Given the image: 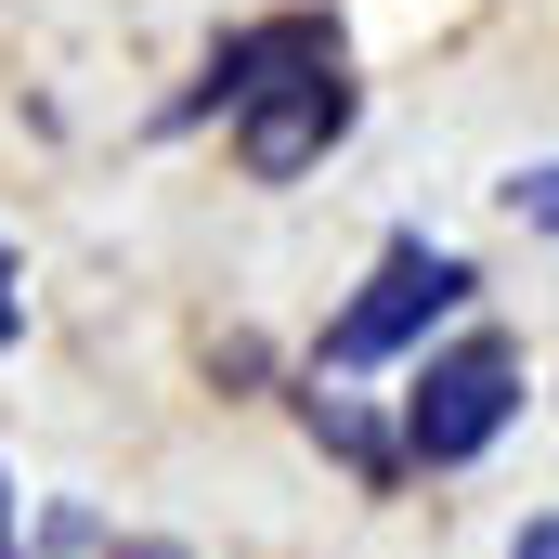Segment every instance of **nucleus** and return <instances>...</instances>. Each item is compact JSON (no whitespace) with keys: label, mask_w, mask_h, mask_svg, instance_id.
Masks as SVG:
<instances>
[{"label":"nucleus","mask_w":559,"mask_h":559,"mask_svg":"<svg viewBox=\"0 0 559 559\" xmlns=\"http://www.w3.org/2000/svg\"><path fill=\"white\" fill-rule=\"evenodd\" d=\"M468 299V261L455 248H429V235H391L378 248V274H365V299L312 338V378H365V365H404L429 325Z\"/></svg>","instance_id":"f257e3e1"},{"label":"nucleus","mask_w":559,"mask_h":559,"mask_svg":"<svg viewBox=\"0 0 559 559\" xmlns=\"http://www.w3.org/2000/svg\"><path fill=\"white\" fill-rule=\"evenodd\" d=\"M508 417H521V365H508V338H455V352H429L417 391H404V455L468 468Z\"/></svg>","instance_id":"f03ea898"},{"label":"nucleus","mask_w":559,"mask_h":559,"mask_svg":"<svg viewBox=\"0 0 559 559\" xmlns=\"http://www.w3.org/2000/svg\"><path fill=\"white\" fill-rule=\"evenodd\" d=\"M312 66H338V26H325V13H261V26H235V39L195 66V92H169V105H156V131H209V118H248L261 92L312 79Z\"/></svg>","instance_id":"7ed1b4c3"},{"label":"nucleus","mask_w":559,"mask_h":559,"mask_svg":"<svg viewBox=\"0 0 559 559\" xmlns=\"http://www.w3.org/2000/svg\"><path fill=\"white\" fill-rule=\"evenodd\" d=\"M338 131H352V79L312 66V79H286V92H261V105L235 118V169H248V182H299Z\"/></svg>","instance_id":"20e7f679"},{"label":"nucleus","mask_w":559,"mask_h":559,"mask_svg":"<svg viewBox=\"0 0 559 559\" xmlns=\"http://www.w3.org/2000/svg\"><path fill=\"white\" fill-rule=\"evenodd\" d=\"M508 209H521L534 235H559V156H547V169H521V182H508Z\"/></svg>","instance_id":"39448f33"},{"label":"nucleus","mask_w":559,"mask_h":559,"mask_svg":"<svg viewBox=\"0 0 559 559\" xmlns=\"http://www.w3.org/2000/svg\"><path fill=\"white\" fill-rule=\"evenodd\" d=\"M26 338V286H13V248H0V352Z\"/></svg>","instance_id":"423d86ee"},{"label":"nucleus","mask_w":559,"mask_h":559,"mask_svg":"<svg viewBox=\"0 0 559 559\" xmlns=\"http://www.w3.org/2000/svg\"><path fill=\"white\" fill-rule=\"evenodd\" d=\"M508 559H559V521H521V534H508Z\"/></svg>","instance_id":"0eeeda50"},{"label":"nucleus","mask_w":559,"mask_h":559,"mask_svg":"<svg viewBox=\"0 0 559 559\" xmlns=\"http://www.w3.org/2000/svg\"><path fill=\"white\" fill-rule=\"evenodd\" d=\"M0 559H13V481H0Z\"/></svg>","instance_id":"6e6552de"}]
</instances>
